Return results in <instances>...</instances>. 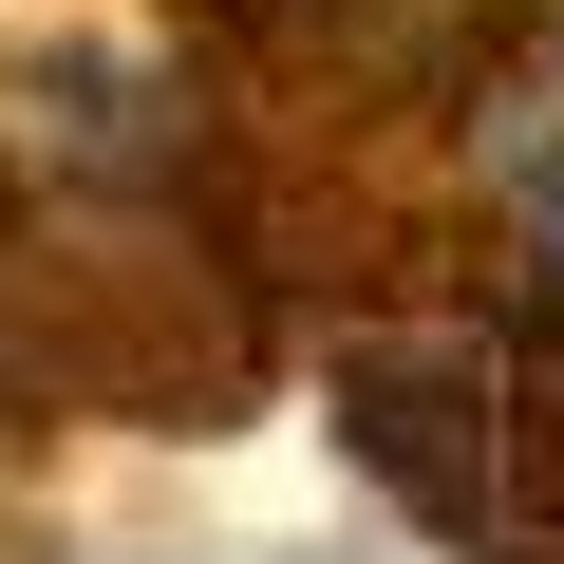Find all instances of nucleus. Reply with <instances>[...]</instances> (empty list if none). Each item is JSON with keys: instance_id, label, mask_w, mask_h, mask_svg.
I'll return each mask as SVG.
<instances>
[{"instance_id": "obj_1", "label": "nucleus", "mask_w": 564, "mask_h": 564, "mask_svg": "<svg viewBox=\"0 0 564 564\" xmlns=\"http://www.w3.org/2000/svg\"><path fill=\"white\" fill-rule=\"evenodd\" d=\"M470 188H489V226L527 245V282L564 302V57H527V76L470 95Z\"/></svg>"}]
</instances>
